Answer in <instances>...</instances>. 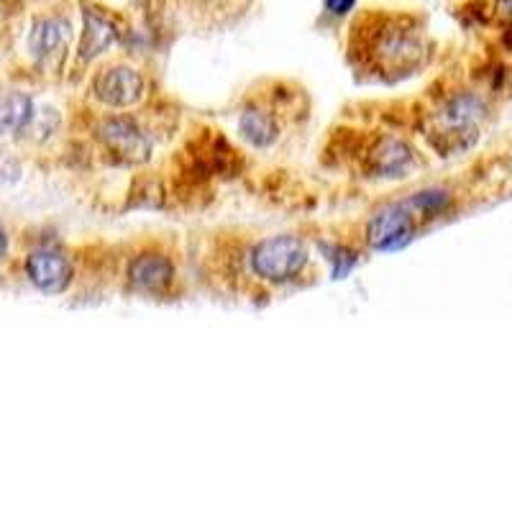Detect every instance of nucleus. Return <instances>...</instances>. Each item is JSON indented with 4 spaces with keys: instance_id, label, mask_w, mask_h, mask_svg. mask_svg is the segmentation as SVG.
<instances>
[{
    "instance_id": "8",
    "label": "nucleus",
    "mask_w": 512,
    "mask_h": 512,
    "mask_svg": "<svg viewBox=\"0 0 512 512\" xmlns=\"http://www.w3.org/2000/svg\"><path fill=\"white\" fill-rule=\"evenodd\" d=\"M70 36V24L62 18H41L31 26L29 49L36 59H49L59 54Z\"/></svg>"
},
{
    "instance_id": "3",
    "label": "nucleus",
    "mask_w": 512,
    "mask_h": 512,
    "mask_svg": "<svg viewBox=\"0 0 512 512\" xmlns=\"http://www.w3.org/2000/svg\"><path fill=\"white\" fill-rule=\"evenodd\" d=\"M26 274L36 290L47 292V295H62L72 285L75 269L62 251L39 249L26 259Z\"/></svg>"
},
{
    "instance_id": "14",
    "label": "nucleus",
    "mask_w": 512,
    "mask_h": 512,
    "mask_svg": "<svg viewBox=\"0 0 512 512\" xmlns=\"http://www.w3.org/2000/svg\"><path fill=\"white\" fill-rule=\"evenodd\" d=\"M356 0H326V11L331 16H346L349 11H354Z\"/></svg>"
},
{
    "instance_id": "5",
    "label": "nucleus",
    "mask_w": 512,
    "mask_h": 512,
    "mask_svg": "<svg viewBox=\"0 0 512 512\" xmlns=\"http://www.w3.org/2000/svg\"><path fill=\"white\" fill-rule=\"evenodd\" d=\"M100 139L126 162H144L152 154V144L131 118H108L100 126Z\"/></svg>"
},
{
    "instance_id": "13",
    "label": "nucleus",
    "mask_w": 512,
    "mask_h": 512,
    "mask_svg": "<svg viewBox=\"0 0 512 512\" xmlns=\"http://www.w3.org/2000/svg\"><path fill=\"white\" fill-rule=\"evenodd\" d=\"M328 262L333 264V277H336V280H341V277H346V274L351 272V269H354V264H356V256H354V251H349V249H344V246H333L331 251H328Z\"/></svg>"
},
{
    "instance_id": "1",
    "label": "nucleus",
    "mask_w": 512,
    "mask_h": 512,
    "mask_svg": "<svg viewBox=\"0 0 512 512\" xmlns=\"http://www.w3.org/2000/svg\"><path fill=\"white\" fill-rule=\"evenodd\" d=\"M308 246L297 236H272L254 246L251 269L259 280L285 285L303 274L308 267Z\"/></svg>"
},
{
    "instance_id": "2",
    "label": "nucleus",
    "mask_w": 512,
    "mask_h": 512,
    "mask_svg": "<svg viewBox=\"0 0 512 512\" xmlns=\"http://www.w3.org/2000/svg\"><path fill=\"white\" fill-rule=\"evenodd\" d=\"M418 213L410 208V203H397L390 208L379 210L369 221L367 241L377 251H395L410 244L418 231Z\"/></svg>"
},
{
    "instance_id": "11",
    "label": "nucleus",
    "mask_w": 512,
    "mask_h": 512,
    "mask_svg": "<svg viewBox=\"0 0 512 512\" xmlns=\"http://www.w3.org/2000/svg\"><path fill=\"white\" fill-rule=\"evenodd\" d=\"M413 162V154L402 141H384L377 152L372 154V164L377 172H382L384 177H397L402 175L405 169Z\"/></svg>"
},
{
    "instance_id": "9",
    "label": "nucleus",
    "mask_w": 512,
    "mask_h": 512,
    "mask_svg": "<svg viewBox=\"0 0 512 512\" xmlns=\"http://www.w3.org/2000/svg\"><path fill=\"white\" fill-rule=\"evenodd\" d=\"M34 118V103L26 93L8 90L0 93V134H16L24 131Z\"/></svg>"
},
{
    "instance_id": "10",
    "label": "nucleus",
    "mask_w": 512,
    "mask_h": 512,
    "mask_svg": "<svg viewBox=\"0 0 512 512\" xmlns=\"http://www.w3.org/2000/svg\"><path fill=\"white\" fill-rule=\"evenodd\" d=\"M239 131H241V136H244V139L249 141L251 146H259V149H264V146L274 144V141H277V136H280V128H277V121H274V118L269 116V113L256 111V108H249V111L241 113Z\"/></svg>"
},
{
    "instance_id": "15",
    "label": "nucleus",
    "mask_w": 512,
    "mask_h": 512,
    "mask_svg": "<svg viewBox=\"0 0 512 512\" xmlns=\"http://www.w3.org/2000/svg\"><path fill=\"white\" fill-rule=\"evenodd\" d=\"M6 254H8V233L0 228V262L6 259Z\"/></svg>"
},
{
    "instance_id": "6",
    "label": "nucleus",
    "mask_w": 512,
    "mask_h": 512,
    "mask_svg": "<svg viewBox=\"0 0 512 512\" xmlns=\"http://www.w3.org/2000/svg\"><path fill=\"white\" fill-rule=\"evenodd\" d=\"M128 277H131V285L136 290L159 295L175 282V264L169 262L164 254H141L131 262Z\"/></svg>"
},
{
    "instance_id": "12",
    "label": "nucleus",
    "mask_w": 512,
    "mask_h": 512,
    "mask_svg": "<svg viewBox=\"0 0 512 512\" xmlns=\"http://www.w3.org/2000/svg\"><path fill=\"white\" fill-rule=\"evenodd\" d=\"M408 203L410 208L418 213L420 221H423V218L443 216V213L448 210V205H451V198H448V192L443 190H425V192H418V195H413Z\"/></svg>"
},
{
    "instance_id": "4",
    "label": "nucleus",
    "mask_w": 512,
    "mask_h": 512,
    "mask_svg": "<svg viewBox=\"0 0 512 512\" xmlns=\"http://www.w3.org/2000/svg\"><path fill=\"white\" fill-rule=\"evenodd\" d=\"M95 98L111 108L134 105L144 95V77L131 67H108L93 82Z\"/></svg>"
},
{
    "instance_id": "7",
    "label": "nucleus",
    "mask_w": 512,
    "mask_h": 512,
    "mask_svg": "<svg viewBox=\"0 0 512 512\" xmlns=\"http://www.w3.org/2000/svg\"><path fill=\"white\" fill-rule=\"evenodd\" d=\"M118 39V29L111 18L100 11H85V26H82V39H80V59L90 62L105 49L111 47L113 41Z\"/></svg>"
}]
</instances>
